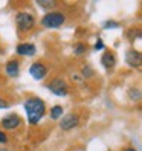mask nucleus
<instances>
[{
  "label": "nucleus",
  "mask_w": 142,
  "mask_h": 151,
  "mask_svg": "<svg viewBox=\"0 0 142 151\" xmlns=\"http://www.w3.org/2000/svg\"><path fill=\"white\" fill-rule=\"evenodd\" d=\"M23 109L26 113V121L29 125H37L46 114V102L41 98L32 96L23 102Z\"/></svg>",
  "instance_id": "f257e3e1"
},
{
  "label": "nucleus",
  "mask_w": 142,
  "mask_h": 151,
  "mask_svg": "<svg viewBox=\"0 0 142 151\" xmlns=\"http://www.w3.org/2000/svg\"><path fill=\"white\" fill-rule=\"evenodd\" d=\"M35 24H37V19L28 11H20L17 12L15 15V26H17V31L20 34H28L31 32Z\"/></svg>",
  "instance_id": "f03ea898"
},
{
  "label": "nucleus",
  "mask_w": 142,
  "mask_h": 151,
  "mask_svg": "<svg viewBox=\"0 0 142 151\" xmlns=\"http://www.w3.org/2000/svg\"><path fill=\"white\" fill-rule=\"evenodd\" d=\"M66 23V15L60 11H50V12H46L41 20H40V24L46 29H57V28H61Z\"/></svg>",
  "instance_id": "7ed1b4c3"
},
{
  "label": "nucleus",
  "mask_w": 142,
  "mask_h": 151,
  "mask_svg": "<svg viewBox=\"0 0 142 151\" xmlns=\"http://www.w3.org/2000/svg\"><path fill=\"white\" fill-rule=\"evenodd\" d=\"M46 88L50 93H54L55 96H58V98H66L69 95V84L66 83V79L60 78V76L52 78L50 81L46 84Z\"/></svg>",
  "instance_id": "20e7f679"
},
{
  "label": "nucleus",
  "mask_w": 142,
  "mask_h": 151,
  "mask_svg": "<svg viewBox=\"0 0 142 151\" xmlns=\"http://www.w3.org/2000/svg\"><path fill=\"white\" fill-rule=\"evenodd\" d=\"M22 124H23V119L17 113L6 114V116H3L2 121H0V125H2V128L6 130V131H14V130L19 128Z\"/></svg>",
  "instance_id": "39448f33"
},
{
  "label": "nucleus",
  "mask_w": 142,
  "mask_h": 151,
  "mask_svg": "<svg viewBox=\"0 0 142 151\" xmlns=\"http://www.w3.org/2000/svg\"><path fill=\"white\" fill-rule=\"evenodd\" d=\"M48 73H49V69L44 63H41V61H34V63L31 64V67H29V75L35 79V81L44 79L48 76Z\"/></svg>",
  "instance_id": "423d86ee"
},
{
  "label": "nucleus",
  "mask_w": 142,
  "mask_h": 151,
  "mask_svg": "<svg viewBox=\"0 0 142 151\" xmlns=\"http://www.w3.org/2000/svg\"><path fill=\"white\" fill-rule=\"evenodd\" d=\"M79 116L76 113H69V114H64L60 121V128L63 131H72L74 128H76L79 125Z\"/></svg>",
  "instance_id": "0eeeda50"
},
{
  "label": "nucleus",
  "mask_w": 142,
  "mask_h": 151,
  "mask_svg": "<svg viewBox=\"0 0 142 151\" xmlns=\"http://www.w3.org/2000/svg\"><path fill=\"white\" fill-rule=\"evenodd\" d=\"M15 52L17 55L20 57H34L35 54H37V46H35L34 43H19L15 47Z\"/></svg>",
  "instance_id": "6e6552de"
},
{
  "label": "nucleus",
  "mask_w": 142,
  "mask_h": 151,
  "mask_svg": "<svg viewBox=\"0 0 142 151\" xmlns=\"http://www.w3.org/2000/svg\"><path fill=\"white\" fill-rule=\"evenodd\" d=\"M141 61H142V57H141V52L139 50H135V49H130L125 52V63L133 67V69H136L141 66Z\"/></svg>",
  "instance_id": "1a4fd4ad"
},
{
  "label": "nucleus",
  "mask_w": 142,
  "mask_h": 151,
  "mask_svg": "<svg viewBox=\"0 0 142 151\" xmlns=\"http://www.w3.org/2000/svg\"><path fill=\"white\" fill-rule=\"evenodd\" d=\"M5 73L11 78H17L20 73V63L19 60H9L5 64Z\"/></svg>",
  "instance_id": "9d476101"
},
{
  "label": "nucleus",
  "mask_w": 142,
  "mask_h": 151,
  "mask_svg": "<svg viewBox=\"0 0 142 151\" xmlns=\"http://www.w3.org/2000/svg\"><path fill=\"white\" fill-rule=\"evenodd\" d=\"M101 64L105 70H112L115 66H116V57H115L113 52H110V50L104 52L102 57H101Z\"/></svg>",
  "instance_id": "9b49d317"
},
{
  "label": "nucleus",
  "mask_w": 142,
  "mask_h": 151,
  "mask_svg": "<svg viewBox=\"0 0 142 151\" xmlns=\"http://www.w3.org/2000/svg\"><path fill=\"white\" fill-rule=\"evenodd\" d=\"M64 116V109H63V105H54L50 110H49V118L52 121H58Z\"/></svg>",
  "instance_id": "f8f14e48"
},
{
  "label": "nucleus",
  "mask_w": 142,
  "mask_h": 151,
  "mask_svg": "<svg viewBox=\"0 0 142 151\" xmlns=\"http://www.w3.org/2000/svg\"><path fill=\"white\" fill-rule=\"evenodd\" d=\"M37 6H40V8H43L44 11H52V8H55V6H58V2H54V0H38L37 2Z\"/></svg>",
  "instance_id": "ddd939ff"
},
{
  "label": "nucleus",
  "mask_w": 142,
  "mask_h": 151,
  "mask_svg": "<svg viewBox=\"0 0 142 151\" xmlns=\"http://www.w3.org/2000/svg\"><path fill=\"white\" fill-rule=\"evenodd\" d=\"M86 52H87V44H86V43H76L75 46H74V54H75L76 57L84 55Z\"/></svg>",
  "instance_id": "4468645a"
},
{
  "label": "nucleus",
  "mask_w": 142,
  "mask_h": 151,
  "mask_svg": "<svg viewBox=\"0 0 142 151\" xmlns=\"http://www.w3.org/2000/svg\"><path fill=\"white\" fill-rule=\"evenodd\" d=\"M93 75H95L93 70L89 67V66H84V67H83V76H84V78H90V76H93Z\"/></svg>",
  "instance_id": "2eb2a0df"
},
{
  "label": "nucleus",
  "mask_w": 142,
  "mask_h": 151,
  "mask_svg": "<svg viewBox=\"0 0 142 151\" xmlns=\"http://www.w3.org/2000/svg\"><path fill=\"white\" fill-rule=\"evenodd\" d=\"M8 136H6V133H3L2 130H0V145H6L8 144Z\"/></svg>",
  "instance_id": "dca6fc26"
},
{
  "label": "nucleus",
  "mask_w": 142,
  "mask_h": 151,
  "mask_svg": "<svg viewBox=\"0 0 142 151\" xmlns=\"http://www.w3.org/2000/svg\"><path fill=\"white\" fill-rule=\"evenodd\" d=\"M8 107H9V102H8V99H5L3 96H0V110L8 109Z\"/></svg>",
  "instance_id": "f3484780"
},
{
  "label": "nucleus",
  "mask_w": 142,
  "mask_h": 151,
  "mask_svg": "<svg viewBox=\"0 0 142 151\" xmlns=\"http://www.w3.org/2000/svg\"><path fill=\"white\" fill-rule=\"evenodd\" d=\"M118 23L116 22H105V24H104V29H113V28H118Z\"/></svg>",
  "instance_id": "a211bd4d"
},
{
  "label": "nucleus",
  "mask_w": 142,
  "mask_h": 151,
  "mask_svg": "<svg viewBox=\"0 0 142 151\" xmlns=\"http://www.w3.org/2000/svg\"><path fill=\"white\" fill-rule=\"evenodd\" d=\"M104 47H105V46H104L102 40H98V41L95 43V46H93V49H95V50H102Z\"/></svg>",
  "instance_id": "6ab92c4d"
},
{
  "label": "nucleus",
  "mask_w": 142,
  "mask_h": 151,
  "mask_svg": "<svg viewBox=\"0 0 142 151\" xmlns=\"http://www.w3.org/2000/svg\"><path fill=\"white\" fill-rule=\"evenodd\" d=\"M122 151H138L136 148H133V147H127V148H124Z\"/></svg>",
  "instance_id": "aec40b11"
},
{
  "label": "nucleus",
  "mask_w": 142,
  "mask_h": 151,
  "mask_svg": "<svg viewBox=\"0 0 142 151\" xmlns=\"http://www.w3.org/2000/svg\"><path fill=\"white\" fill-rule=\"evenodd\" d=\"M0 151H11V150L6 148V147H0Z\"/></svg>",
  "instance_id": "412c9836"
},
{
  "label": "nucleus",
  "mask_w": 142,
  "mask_h": 151,
  "mask_svg": "<svg viewBox=\"0 0 142 151\" xmlns=\"http://www.w3.org/2000/svg\"><path fill=\"white\" fill-rule=\"evenodd\" d=\"M0 87H2V81H0Z\"/></svg>",
  "instance_id": "4be33fe9"
}]
</instances>
